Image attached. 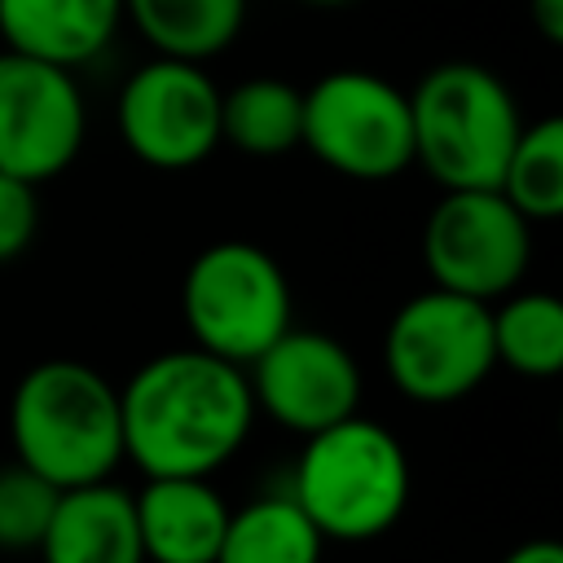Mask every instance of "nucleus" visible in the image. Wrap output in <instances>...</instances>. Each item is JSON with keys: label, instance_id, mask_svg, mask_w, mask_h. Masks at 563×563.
I'll use <instances>...</instances> for the list:
<instances>
[{"label": "nucleus", "instance_id": "nucleus-1", "mask_svg": "<svg viewBox=\"0 0 563 563\" xmlns=\"http://www.w3.org/2000/svg\"><path fill=\"white\" fill-rule=\"evenodd\" d=\"M123 457L141 475H216L251 435L246 369L202 347L150 356L119 387Z\"/></svg>", "mask_w": 563, "mask_h": 563}, {"label": "nucleus", "instance_id": "nucleus-2", "mask_svg": "<svg viewBox=\"0 0 563 563\" xmlns=\"http://www.w3.org/2000/svg\"><path fill=\"white\" fill-rule=\"evenodd\" d=\"M9 435L18 462L57 488L110 479L123 462L119 387L88 361H40L13 387Z\"/></svg>", "mask_w": 563, "mask_h": 563}, {"label": "nucleus", "instance_id": "nucleus-3", "mask_svg": "<svg viewBox=\"0 0 563 563\" xmlns=\"http://www.w3.org/2000/svg\"><path fill=\"white\" fill-rule=\"evenodd\" d=\"M290 497L325 541H374L405 515L409 457L396 431L352 413L303 435Z\"/></svg>", "mask_w": 563, "mask_h": 563}, {"label": "nucleus", "instance_id": "nucleus-4", "mask_svg": "<svg viewBox=\"0 0 563 563\" xmlns=\"http://www.w3.org/2000/svg\"><path fill=\"white\" fill-rule=\"evenodd\" d=\"M413 163L444 189H497L523 128L501 75L475 62L431 66L409 92Z\"/></svg>", "mask_w": 563, "mask_h": 563}, {"label": "nucleus", "instance_id": "nucleus-5", "mask_svg": "<svg viewBox=\"0 0 563 563\" xmlns=\"http://www.w3.org/2000/svg\"><path fill=\"white\" fill-rule=\"evenodd\" d=\"M180 317L194 347L246 369L277 334L295 325L290 282L264 246L238 238L211 242L185 268Z\"/></svg>", "mask_w": 563, "mask_h": 563}, {"label": "nucleus", "instance_id": "nucleus-6", "mask_svg": "<svg viewBox=\"0 0 563 563\" xmlns=\"http://www.w3.org/2000/svg\"><path fill=\"white\" fill-rule=\"evenodd\" d=\"M493 303L457 290L409 295L383 334V365L400 396L418 405H449L471 396L493 374Z\"/></svg>", "mask_w": 563, "mask_h": 563}, {"label": "nucleus", "instance_id": "nucleus-7", "mask_svg": "<svg viewBox=\"0 0 563 563\" xmlns=\"http://www.w3.org/2000/svg\"><path fill=\"white\" fill-rule=\"evenodd\" d=\"M299 145L339 176L391 180L413 167L409 92L374 70H330L303 92Z\"/></svg>", "mask_w": 563, "mask_h": 563}, {"label": "nucleus", "instance_id": "nucleus-8", "mask_svg": "<svg viewBox=\"0 0 563 563\" xmlns=\"http://www.w3.org/2000/svg\"><path fill=\"white\" fill-rule=\"evenodd\" d=\"M532 260V220L497 189H444L422 224V264L431 286L493 303L519 290Z\"/></svg>", "mask_w": 563, "mask_h": 563}, {"label": "nucleus", "instance_id": "nucleus-9", "mask_svg": "<svg viewBox=\"0 0 563 563\" xmlns=\"http://www.w3.org/2000/svg\"><path fill=\"white\" fill-rule=\"evenodd\" d=\"M119 136L145 167L185 172L220 145V88L202 62L150 57L119 88Z\"/></svg>", "mask_w": 563, "mask_h": 563}, {"label": "nucleus", "instance_id": "nucleus-10", "mask_svg": "<svg viewBox=\"0 0 563 563\" xmlns=\"http://www.w3.org/2000/svg\"><path fill=\"white\" fill-rule=\"evenodd\" d=\"M88 106L75 70L0 53V172L44 185L62 176L84 145Z\"/></svg>", "mask_w": 563, "mask_h": 563}, {"label": "nucleus", "instance_id": "nucleus-11", "mask_svg": "<svg viewBox=\"0 0 563 563\" xmlns=\"http://www.w3.org/2000/svg\"><path fill=\"white\" fill-rule=\"evenodd\" d=\"M246 387L255 413H268L295 435H312L361 413L365 378L356 356L334 334L290 325L246 365Z\"/></svg>", "mask_w": 563, "mask_h": 563}, {"label": "nucleus", "instance_id": "nucleus-12", "mask_svg": "<svg viewBox=\"0 0 563 563\" xmlns=\"http://www.w3.org/2000/svg\"><path fill=\"white\" fill-rule=\"evenodd\" d=\"M132 506L145 563H216L229 501L211 475H145Z\"/></svg>", "mask_w": 563, "mask_h": 563}, {"label": "nucleus", "instance_id": "nucleus-13", "mask_svg": "<svg viewBox=\"0 0 563 563\" xmlns=\"http://www.w3.org/2000/svg\"><path fill=\"white\" fill-rule=\"evenodd\" d=\"M123 26V0H0V40L9 53L88 66Z\"/></svg>", "mask_w": 563, "mask_h": 563}, {"label": "nucleus", "instance_id": "nucleus-14", "mask_svg": "<svg viewBox=\"0 0 563 563\" xmlns=\"http://www.w3.org/2000/svg\"><path fill=\"white\" fill-rule=\"evenodd\" d=\"M35 554L44 563H145L132 493L114 479L62 488Z\"/></svg>", "mask_w": 563, "mask_h": 563}, {"label": "nucleus", "instance_id": "nucleus-15", "mask_svg": "<svg viewBox=\"0 0 563 563\" xmlns=\"http://www.w3.org/2000/svg\"><path fill=\"white\" fill-rule=\"evenodd\" d=\"M123 22H132L158 57L207 62L238 40L246 0H123Z\"/></svg>", "mask_w": 563, "mask_h": 563}, {"label": "nucleus", "instance_id": "nucleus-16", "mask_svg": "<svg viewBox=\"0 0 563 563\" xmlns=\"http://www.w3.org/2000/svg\"><path fill=\"white\" fill-rule=\"evenodd\" d=\"M325 537L295 506L290 493H268L229 510L216 563H321Z\"/></svg>", "mask_w": 563, "mask_h": 563}, {"label": "nucleus", "instance_id": "nucleus-17", "mask_svg": "<svg viewBox=\"0 0 563 563\" xmlns=\"http://www.w3.org/2000/svg\"><path fill=\"white\" fill-rule=\"evenodd\" d=\"M303 128V92L286 79L255 75L220 92V141L242 154L273 158L299 145Z\"/></svg>", "mask_w": 563, "mask_h": 563}, {"label": "nucleus", "instance_id": "nucleus-18", "mask_svg": "<svg viewBox=\"0 0 563 563\" xmlns=\"http://www.w3.org/2000/svg\"><path fill=\"white\" fill-rule=\"evenodd\" d=\"M493 312V361L519 378H559L563 303L550 290H510Z\"/></svg>", "mask_w": 563, "mask_h": 563}, {"label": "nucleus", "instance_id": "nucleus-19", "mask_svg": "<svg viewBox=\"0 0 563 563\" xmlns=\"http://www.w3.org/2000/svg\"><path fill=\"white\" fill-rule=\"evenodd\" d=\"M497 194L532 224L554 220L563 211V119L559 114H545L519 128L510 158L497 176Z\"/></svg>", "mask_w": 563, "mask_h": 563}, {"label": "nucleus", "instance_id": "nucleus-20", "mask_svg": "<svg viewBox=\"0 0 563 563\" xmlns=\"http://www.w3.org/2000/svg\"><path fill=\"white\" fill-rule=\"evenodd\" d=\"M62 488L35 475L31 466L13 462L0 466V550L4 554H31L40 550L48 519L57 510Z\"/></svg>", "mask_w": 563, "mask_h": 563}, {"label": "nucleus", "instance_id": "nucleus-21", "mask_svg": "<svg viewBox=\"0 0 563 563\" xmlns=\"http://www.w3.org/2000/svg\"><path fill=\"white\" fill-rule=\"evenodd\" d=\"M40 185L0 172V264L18 260L40 229Z\"/></svg>", "mask_w": 563, "mask_h": 563}, {"label": "nucleus", "instance_id": "nucleus-22", "mask_svg": "<svg viewBox=\"0 0 563 563\" xmlns=\"http://www.w3.org/2000/svg\"><path fill=\"white\" fill-rule=\"evenodd\" d=\"M532 26L541 31V40L563 44V0H528Z\"/></svg>", "mask_w": 563, "mask_h": 563}, {"label": "nucleus", "instance_id": "nucleus-23", "mask_svg": "<svg viewBox=\"0 0 563 563\" xmlns=\"http://www.w3.org/2000/svg\"><path fill=\"white\" fill-rule=\"evenodd\" d=\"M501 563H563V545H559L554 537H537V541L515 545Z\"/></svg>", "mask_w": 563, "mask_h": 563}, {"label": "nucleus", "instance_id": "nucleus-24", "mask_svg": "<svg viewBox=\"0 0 563 563\" xmlns=\"http://www.w3.org/2000/svg\"><path fill=\"white\" fill-rule=\"evenodd\" d=\"M303 4H325L330 9V4H352V0H303Z\"/></svg>", "mask_w": 563, "mask_h": 563}]
</instances>
